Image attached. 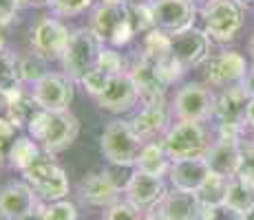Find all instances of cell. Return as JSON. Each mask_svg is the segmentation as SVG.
<instances>
[{
	"label": "cell",
	"mask_w": 254,
	"mask_h": 220,
	"mask_svg": "<svg viewBox=\"0 0 254 220\" xmlns=\"http://www.w3.org/2000/svg\"><path fill=\"white\" fill-rule=\"evenodd\" d=\"M217 95L208 84L188 82L175 92V99L170 104L173 117L177 121H208L214 117Z\"/></svg>",
	"instance_id": "9c48e42d"
},
{
	"label": "cell",
	"mask_w": 254,
	"mask_h": 220,
	"mask_svg": "<svg viewBox=\"0 0 254 220\" xmlns=\"http://www.w3.org/2000/svg\"><path fill=\"white\" fill-rule=\"evenodd\" d=\"M71 31L58 18H40L31 29V51L38 53L42 60H62L64 48L69 44Z\"/></svg>",
	"instance_id": "8fae6325"
},
{
	"label": "cell",
	"mask_w": 254,
	"mask_h": 220,
	"mask_svg": "<svg viewBox=\"0 0 254 220\" xmlns=\"http://www.w3.org/2000/svg\"><path fill=\"white\" fill-rule=\"evenodd\" d=\"M22 2L20 0H0V27H7L16 20Z\"/></svg>",
	"instance_id": "60d3db41"
},
{
	"label": "cell",
	"mask_w": 254,
	"mask_h": 220,
	"mask_svg": "<svg viewBox=\"0 0 254 220\" xmlns=\"http://www.w3.org/2000/svg\"><path fill=\"white\" fill-rule=\"evenodd\" d=\"M73 84L75 82L71 77H66L64 73H45L31 88L33 99L38 101V106L42 110H69L73 101Z\"/></svg>",
	"instance_id": "4fadbf2b"
},
{
	"label": "cell",
	"mask_w": 254,
	"mask_h": 220,
	"mask_svg": "<svg viewBox=\"0 0 254 220\" xmlns=\"http://www.w3.org/2000/svg\"><path fill=\"white\" fill-rule=\"evenodd\" d=\"M22 178L33 187V192L38 194L42 200L51 203V200H62L69 196V176L62 170V165H58L49 154H42L40 159H36L27 170L22 172Z\"/></svg>",
	"instance_id": "52a82bcc"
},
{
	"label": "cell",
	"mask_w": 254,
	"mask_h": 220,
	"mask_svg": "<svg viewBox=\"0 0 254 220\" xmlns=\"http://www.w3.org/2000/svg\"><path fill=\"white\" fill-rule=\"evenodd\" d=\"M210 36L201 29H188L184 33L173 36V55L186 68L203 66L210 60Z\"/></svg>",
	"instance_id": "d6986e66"
},
{
	"label": "cell",
	"mask_w": 254,
	"mask_h": 220,
	"mask_svg": "<svg viewBox=\"0 0 254 220\" xmlns=\"http://www.w3.org/2000/svg\"><path fill=\"white\" fill-rule=\"evenodd\" d=\"M38 220H77V207L66 198L42 203Z\"/></svg>",
	"instance_id": "1f68e13d"
},
{
	"label": "cell",
	"mask_w": 254,
	"mask_h": 220,
	"mask_svg": "<svg viewBox=\"0 0 254 220\" xmlns=\"http://www.w3.org/2000/svg\"><path fill=\"white\" fill-rule=\"evenodd\" d=\"M42 203L27 180H13L0 187V218L2 220H38Z\"/></svg>",
	"instance_id": "30bf717a"
},
{
	"label": "cell",
	"mask_w": 254,
	"mask_h": 220,
	"mask_svg": "<svg viewBox=\"0 0 254 220\" xmlns=\"http://www.w3.org/2000/svg\"><path fill=\"white\" fill-rule=\"evenodd\" d=\"M95 99L102 110L113 112V115H124V112L133 110L137 106V101H141V95L130 73H120L109 82V86Z\"/></svg>",
	"instance_id": "e0dca14e"
},
{
	"label": "cell",
	"mask_w": 254,
	"mask_h": 220,
	"mask_svg": "<svg viewBox=\"0 0 254 220\" xmlns=\"http://www.w3.org/2000/svg\"><path fill=\"white\" fill-rule=\"evenodd\" d=\"M113 80V75H109L106 71H102L100 66H93L89 73H86L84 77H82L77 84H82V88H84L89 95H93V97H97L102 90H104L106 86H109V82Z\"/></svg>",
	"instance_id": "e575fe53"
},
{
	"label": "cell",
	"mask_w": 254,
	"mask_h": 220,
	"mask_svg": "<svg viewBox=\"0 0 254 220\" xmlns=\"http://www.w3.org/2000/svg\"><path fill=\"white\" fill-rule=\"evenodd\" d=\"M239 2H241L243 7H248V4H254V0H239Z\"/></svg>",
	"instance_id": "f907efd6"
},
{
	"label": "cell",
	"mask_w": 254,
	"mask_h": 220,
	"mask_svg": "<svg viewBox=\"0 0 254 220\" xmlns=\"http://www.w3.org/2000/svg\"><path fill=\"white\" fill-rule=\"evenodd\" d=\"M100 4H115V7H124V4H128L126 0H100Z\"/></svg>",
	"instance_id": "bcb514c9"
},
{
	"label": "cell",
	"mask_w": 254,
	"mask_h": 220,
	"mask_svg": "<svg viewBox=\"0 0 254 220\" xmlns=\"http://www.w3.org/2000/svg\"><path fill=\"white\" fill-rule=\"evenodd\" d=\"M248 62L239 51H223L219 55H210L203 64V82L210 88H226L241 84L248 73Z\"/></svg>",
	"instance_id": "5bb4252c"
},
{
	"label": "cell",
	"mask_w": 254,
	"mask_h": 220,
	"mask_svg": "<svg viewBox=\"0 0 254 220\" xmlns=\"http://www.w3.org/2000/svg\"><path fill=\"white\" fill-rule=\"evenodd\" d=\"M159 212L168 220H201V200L197 194L184 189H168V194L159 203Z\"/></svg>",
	"instance_id": "603a6c76"
},
{
	"label": "cell",
	"mask_w": 254,
	"mask_h": 220,
	"mask_svg": "<svg viewBox=\"0 0 254 220\" xmlns=\"http://www.w3.org/2000/svg\"><path fill=\"white\" fill-rule=\"evenodd\" d=\"M141 55H148L153 60H164V57L173 55V36L162 31V29H150L144 33V51Z\"/></svg>",
	"instance_id": "f1b7e54d"
},
{
	"label": "cell",
	"mask_w": 254,
	"mask_h": 220,
	"mask_svg": "<svg viewBox=\"0 0 254 220\" xmlns=\"http://www.w3.org/2000/svg\"><path fill=\"white\" fill-rule=\"evenodd\" d=\"M241 86H243V90H246L248 97H254V64L248 68L246 77L241 80Z\"/></svg>",
	"instance_id": "b9f144b4"
},
{
	"label": "cell",
	"mask_w": 254,
	"mask_h": 220,
	"mask_svg": "<svg viewBox=\"0 0 254 220\" xmlns=\"http://www.w3.org/2000/svg\"><path fill=\"white\" fill-rule=\"evenodd\" d=\"M150 9H153L155 27L170 36L192 29L199 13L194 0H153Z\"/></svg>",
	"instance_id": "7c38bea8"
},
{
	"label": "cell",
	"mask_w": 254,
	"mask_h": 220,
	"mask_svg": "<svg viewBox=\"0 0 254 220\" xmlns=\"http://www.w3.org/2000/svg\"><path fill=\"white\" fill-rule=\"evenodd\" d=\"M4 104V117L11 124H16V128H24L31 124V119L38 115L42 108L38 106V101L33 99V92L20 86L18 90L9 92V95L0 97Z\"/></svg>",
	"instance_id": "cb8c5ba5"
},
{
	"label": "cell",
	"mask_w": 254,
	"mask_h": 220,
	"mask_svg": "<svg viewBox=\"0 0 254 220\" xmlns=\"http://www.w3.org/2000/svg\"><path fill=\"white\" fill-rule=\"evenodd\" d=\"M126 9H128V20L133 24L137 36L155 29V18H153L150 2H133V4H126Z\"/></svg>",
	"instance_id": "d6a6232c"
},
{
	"label": "cell",
	"mask_w": 254,
	"mask_h": 220,
	"mask_svg": "<svg viewBox=\"0 0 254 220\" xmlns=\"http://www.w3.org/2000/svg\"><path fill=\"white\" fill-rule=\"evenodd\" d=\"M239 156H241V141L217 136V141L208 148L203 159H206L210 172L232 178V176H237L239 170Z\"/></svg>",
	"instance_id": "44dd1931"
},
{
	"label": "cell",
	"mask_w": 254,
	"mask_h": 220,
	"mask_svg": "<svg viewBox=\"0 0 254 220\" xmlns=\"http://www.w3.org/2000/svg\"><path fill=\"white\" fill-rule=\"evenodd\" d=\"M170 117H173V108L168 106L166 97H155V99L144 101V106L130 119V124H133L135 132L148 143V141H157L159 136L168 132Z\"/></svg>",
	"instance_id": "9a60e30c"
},
{
	"label": "cell",
	"mask_w": 254,
	"mask_h": 220,
	"mask_svg": "<svg viewBox=\"0 0 254 220\" xmlns=\"http://www.w3.org/2000/svg\"><path fill=\"white\" fill-rule=\"evenodd\" d=\"M170 168H173V159L166 152L162 141H148V143H144V148H141V152L137 156V163H135V170L164 178V176H168Z\"/></svg>",
	"instance_id": "d4e9b609"
},
{
	"label": "cell",
	"mask_w": 254,
	"mask_h": 220,
	"mask_svg": "<svg viewBox=\"0 0 254 220\" xmlns=\"http://www.w3.org/2000/svg\"><path fill=\"white\" fill-rule=\"evenodd\" d=\"M226 205L239 214L254 207V180L241 178V176H232L230 183H228Z\"/></svg>",
	"instance_id": "4316f807"
},
{
	"label": "cell",
	"mask_w": 254,
	"mask_h": 220,
	"mask_svg": "<svg viewBox=\"0 0 254 220\" xmlns=\"http://www.w3.org/2000/svg\"><path fill=\"white\" fill-rule=\"evenodd\" d=\"M243 4L239 0H206L199 13L203 18V31L212 42L226 44L232 42L243 29Z\"/></svg>",
	"instance_id": "3957f363"
},
{
	"label": "cell",
	"mask_w": 254,
	"mask_h": 220,
	"mask_svg": "<svg viewBox=\"0 0 254 220\" xmlns=\"http://www.w3.org/2000/svg\"><path fill=\"white\" fill-rule=\"evenodd\" d=\"M128 4H133V2H146V0H126Z\"/></svg>",
	"instance_id": "816d5d0a"
},
{
	"label": "cell",
	"mask_w": 254,
	"mask_h": 220,
	"mask_svg": "<svg viewBox=\"0 0 254 220\" xmlns=\"http://www.w3.org/2000/svg\"><path fill=\"white\" fill-rule=\"evenodd\" d=\"M22 84L18 75V55H13L7 46L0 48V97L18 90Z\"/></svg>",
	"instance_id": "83f0119b"
},
{
	"label": "cell",
	"mask_w": 254,
	"mask_h": 220,
	"mask_svg": "<svg viewBox=\"0 0 254 220\" xmlns=\"http://www.w3.org/2000/svg\"><path fill=\"white\" fill-rule=\"evenodd\" d=\"M144 143L146 141L135 132L133 124L124 119H113L100 136L102 156L115 168H135Z\"/></svg>",
	"instance_id": "7a4b0ae2"
},
{
	"label": "cell",
	"mask_w": 254,
	"mask_h": 220,
	"mask_svg": "<svg viewBox=\"0 0 254 220\" xmlns=\"http://www.w3.org/2000/svg\"><path fill=\"white\" fill-rule=\"evenodd\" d=\"M122 192H124V187L117 183L115 176L109 170L86 174L80 183V198L84 203L93 205V207H102V209L117 203Z\"/></svg>",
	"instance_id": "ac0fdd59"
},
{
	"label": "cell",
	"mask_w": 254,
	"mask_h": 220,
	"mask_svg": "<svg viewBox=\"0 0 254 220\" xmlns=\"http://www.w3.org/2000/svg\"><path fill=\"white\" fill-rule=\"evenodd\" d=\"M124 194L126 200L133 203L141 212H153V209L159 207V203L168 194V189H166L164 178L135 170L124 183Z\"/></svg>",
	"instance_id": "2e32d148"
},
{
	"label": "cell",
	"mask_w": 254,
	"mask_h": 220,
	"mask_svg": "<svg viewBox=\"0 0 254 220\" xmlns=\"http://www.w3.org/2000/svg\"><path fill=\"white\" fill-rule=\"evenodd\" d=\"M4 27H0V48H4V31H2Z\"/></svg>",
	"instance_id": "681fc988"
},
{
	"label": "cell",
	"mask_w": 254,
	"mask_h": 220,
	"mask_svg": "<svg viewBox=\"0 0 254 220\" xmlns=\"http://www.w3.org/2000/svg\"><path fill=\"white\" fill-rule=\"evenodd\" d=\"M237 176L254 180V141H241V156H239Z\"/></svg>",
	"instance_id": "f35d334b"
},
{
	"label": "cell",
	"mask_w": 254,
	"mask_h": 220,
	"mask_svg": "<svg viewBox=\"0 0 254 220\" xmlns=\"http://www.w3.org/2000/svg\"><path fill=\"white\" fill-rule=\"evenodd\" d=\"M162 145L175 163V161L206 156L212 143H210V134L203 121H177L162 136Z\"/></svg>",
	"instance_id": "277c9868"
},
{
	"label": "cell",
	"mask_w": 254,
	"mask_h": 220,
	"mask_svg": "<svg viewBox=\"0 0 254 220\" xmlns=\"http://www.w3.org/2000/svg\"><path fill=\"white\" fill-rule=\"evenodd\" d=\"M95 66H100L102 71H106L109 75H113V77L120 75V73H124V60H122V55L115 51L113 46H102Z\"/></svg>",
	"instance_id": "8d00e7d4"
},
{
	"label": "cell",
	"mask_w": 254,
	"mask_h": 220,
	"mask_svg": "<svg viewBox=\"0 0 254 220\" xmlns=\"http://www.w3.org/2000/svg\"><path fill=\"white\" fill-rule=\"evenodd\" d=\"M252 141H254V139H252Z\"/></svg>",
	"instance_id": "f5cc1de1"
},
{
	"label": "cell",
	"mask_w": 254,
	"mask_h": 220,
	"mask_svg": "<svg viewBox=\"0 0 254 220\" xmlns=\"http://www.w3.org/2000/svg\"><path fill=\"white\" fill-rule=\"evenodd\" d=\"M228 183H230V178H226V176H221V174L210 172L208 178H206V183H203L201 189L197 192V196H199V200H201L203 207H206V205H221V203H226Z\"/></svg>",
	"instance_id": "f546056e"
},
{
	"label": "cell",
	"mask_w": 254,
	"mask_h": 220,
	"mask_svg": "<svg viewBox=\"0 0 254 220\" xmlns=\"http://www.w3.org/2000/svg\"><path fill=\"white\" fill-rule=\"evenodd\" d=\"M250 97L246 95L241 84L226 86L217 95V106H214V117L217 121V136L221 139H239L241 141L246 126V108Z\"/></svg>",
	"instance_id": "5b68a950"
},
{
	"label": "cell",
	"mask_w": 254,
	"mask_h": 220,
	"mask_svg": "<svg viewBox=\"0 0 254 220\" xmlns=\"http://www.w3.org/2000/svg\"><path fill=\"white\" fill-rule=\"evenodd\" d=\"M141 220H168V218H166L159 209H153V212H146L144 216H141Z\"/></svg>",
	"instance_id": "ee69618b"
},
{
	"label": "cell",
	"mask_w": 254,
	"mask_h": 220,
	"mask_svg": "<svg viewBox=\"0 0 254 220\" xmlns=\"http://www.w3.org/2000/svg\"><path fill=\"white\" fill-rule=\"evenodd\" d=\"M22 7H49L51 0H20Z\"/></svg>",
	"instance_id": "f6af8a7d"
},
{
	"label": "cell",
	"mask_w": 254,
	"mask_h": 220,
	"mask_svg": "<svg viewBox=\"0 0 254 220\" xmlns=\"http://www.w3.org/2000/svg\"><path fill=\"white\" fill-rule=\"evenodd\" d=\"M91 7H93V0H51L49 2V9L60 18L80 16V13L89 11Z\"/></svg>",
	"instance_id": "836d02e7"
},
{
	"label": "cell",
	"mask_w": 254,
	"mask_h": 220,
	"mask_svg": "<svg viewBox=\"0 0 254 220\" xmlns=\"http://www.w3.org/2000/svg\"><path fill=\"white\" fill-rule=\"evenodd\" d=\"M45 62L47 60H42L38 53H27V55H18V75H20V80H22V84H36L38 80H40L45 73Z\"/></svg>",
	"instance_id": "4dcf8cb0"
},
{
	"label": "cell",
	"mask_w": 254,
	"mask_h": 220,
	"mask_svg": "<svg viewBox=\"0 0 254 220\" xmlns=\"http://www.w3.org/2000/svg\"><path fill=\"white\" fill-rule=\"evenodd\" d=\"M141 216H144V212L128 200H117L104 209V220H141Z\"/></svg>",
	"instance_id": "d590c367"
},
{
	"label": "cell",
	"mask_w": 254,
	"mask_h": 220,
	"mask_svg": "<svg viewBox=\"0 0 254 220\" xmlns=\"http://www.w3.org/2000/svg\"><path fill=\"white\" fill-rule=\"evenodd\" d=\"M89 29L102 44H109V46H113V48L126 46V44H130L137 38L133 24L128 20V9H126V4L124 7L100 4V7L93 11Z\"/></svg>",
	"instance_id": "8992f818"
},
{
	"label": "cell",
	"mask_w": 254,
	"mask_h": 220,
	"mask_svg": "<svg viewBox=\"0 0 254 220\" xmlns=\"http://www.w3.org/2000/svg\"><path fill=\"white\" fill-rule=\"evenodd\" d=\"M102 46H104V44L93 36V31L89 27L71 31L69 44H66L64 55H62V60H60L64 75L71 77L73 82H80L82 77L95 66Z\"/></svg>",
	"instance_id": "ba28073f"
},
{
	"label": "cell",
	"mask_w": 254,
	"mask_h": 220,
	"mask_svg": "<svg viewBox=\"0 0 254 220\" xmlns=\"http://www.w3.org/2000/svg\"><path fill=\"white\" fill-rule=\"evenodd\" d=\"M246 126L254 130V97H250V101H248V108H246Z\"/></svg>",
	"instance_id": "7bdbcfd3"
},
{
	"label": "cell",
	"mask_w": 254,
	"mask_h": 220,
	"mask_svg": "<svg viewBox=\"0 0 254 220\" xmlns=\"http://www.w3.org/2000/svg\"><path fill=\"white\" fill-rule=\"evenodd\" d=\"M208 174H210V168H208L206 159L199 156V159L175 161L168 172V178L175 189H184V192L197 194L199 189H201V185L206 183Z\"/></svg>",
	"instance_id": "7402d4cb"
},
{
	"label": "cell",
	"mask_w": 254,
	"mask_h": 220,
	"mask_svg": "<svg viewBox=\"0 0 254 220\" xmlns=\"http://www.w3.org/2000/svg\"><path fill=\"white\" fill-rule=\"evenodd\" d=\"M248 53H250L252 60H254V33L250 36V40H248Z\"/></svg>",
	"instance_id": "c3c4849f"
},
{
	"label": "cell",
	"mask_w": 254,
	"mask_h": 220,
	"mask_svg": "<svg viewBox=\"0 0 254 220\" xmlns=\"http://www.w3.org/2000/svg\"><path fill=\"white\" fill-rule=\"evenodd\" d=\"M27 130L29 136H33L40 143L42 152L53 156L71 148V143L80 134V121L71 110H40L27 126Z\"/></svg>",
	"instance_id": "6da1fadb"
},
{
	"label": "cell",
	"mask_w": 254,
	"mask_h": 220,
	"mask_svg": "<svg viewBox=\"0 0 254 220\" xmlns=\"http://www.w3.org/2000/svg\"><path fill=\"white\" fill-rule=\"evenodd\" d=\"M130 77H133L135 86H137L141 101L146 99H155V97H166V90H168L170 82L166 80L162 64L159 60H153L148 55H141L137 60V64L130 71Z\"/></svg>",
	"instance_id": "ffe728a7"
},
{
	"label": "cell",
	"mask_w": 254,
	"mask_h": 220,
	"mask_svg": "<svg viewBox=\"0 0 254 220\" xmlns=\"http://www.w3.org/2000/svg\"><path fill=\"white\" fill-rule=\"evenodd\" d=\"M16 139H18L16 124H11L7 117H0V165L7 163L9 150H11V145Z\"/></svg>",
	"instance_id": "74e56055"
},
{
	"label": "cell",
	"mask_w": 254,
	"mask_h": 220,
	"mask_svg": "<svg viewBox=\"0 0 254 220\" xmlns=\"http://www.w3.org/2000/svg\"><path fill=\"white\" fill-rule=\"evenodd\" d=\"M201 220H241V214L228 207L226 203L221 205H206L201 209Z\"/></svg>",
	"instance_id": "ab89813d"
},
{
	"label": "cell",
	"mask_w": 254,
	"mask_h": 220,
	"mask_svg": "<svg viewBox=\"0 0 254 220\" xmlns=\"http://www.w3.org/2000/svg\"><path fill=\"white\" fill-rule=\"evenodd\" d=\"M241 220H254V207H250L248 212L241 214Z\"/></svg>",
	"instance_id": "7dc6e473"
},
{
	"label": "cell",
	"mask_w": 254,
	"mask_h": 220,
	"mask_svg": "<svg viewBox=\"0 0 254 220\" xmlns=\"http://www.w3.org/2000/svg\"><path fill=\"white\" fill-rule=\"evenodd\" d=\"M40 156H42V148L33 136H18V139L13 141L11 150H9L7 163L11 165L13 170L24 172V170H27L36 159H40Z\"/></svg>",
	"instance_id": "484cf974"
}]
</instances>
